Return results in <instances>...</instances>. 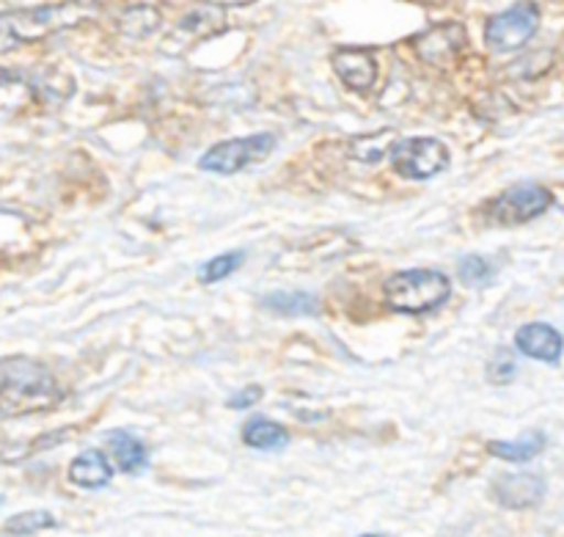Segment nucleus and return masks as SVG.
<instances>
[{"instance_id": "f257e3e1", "label": "nucleus", "mask_w": 564, "mask_h": 537, "mask_svg": "<svg viewBox=\"0 0 564 537\" xmlns=\"http://www.w3.org/2000/svg\"><path fill=\"white\" fill-rule=\"evenodd\" d=\"M64 400L58 378L33 358H0V419L50 411Z\"/></svg>"}, {"instance_id": "f03ea898", "label": "nucleus", "mask_w": 564, "mask_h": 537, "mask_svg": "<svg viewBox=\"0 0 564 537\" xmlns=\"http://www.w3.org/2000/svg\"><path fill=\"white\" fill-rule=\"evenodd\" d=\"M94 11L97 9L91 3H83V0H64V3L53 6L3 11L0 14V53H9V50L20 47V44L39 42V39L50 36V33L80 25Z\"/></svg>"}, {"instance_id": "7ed1b4c3", "label": "nucleus", "mask_w": 564, "mask_h": 537, "mask_svg": "<svg viewBox=\"0 0 564 537\" xmlns=\"http://www.w3.org/2000/svg\"><path fill=\"white\" fill-rule=\"evenodd\" d=\"M386 301L400 314H427L444 307L452 296V284L441 270H400L383 284Z\"/></svg>"}, {"instance_id": "20e7f679", "label": "nucleus", "mask_w": 564, "mask_h": 537, "mask_svg": "<svg viewBox=\"0 0 564 537\" xmlns=\"http://www.w3.org/2000/svg\"><path fill=\"white\" fill-rule=\"evenodd\" d=\"M389 160L405 180H430L449 165V149L438 138H402L391 143Z\"/></svg>"}, {"instance_id": "39448f33", "label": "nucleus", "mask_w": 564, "mask_h": 537, "mask_svg": "<svg viewBox=\"0 0 564 537\" xmlns=\"http://www.w3.org/2000/svg\"><path fill=\"white\" fill-rule=\"evenodd\" d=\"M273 149V132H257V136L248 138H229V141H220L215 143V147H209L207 152L202 154V160H198V165H202L204 171H215V174H235V171H242L246 165L264 160Z\"/></svg>"}, {"instance_id": "423d86ee", "label": "nucleus", "mask_w": 564, "mask_h": 537, "mask_svg": "<svg viewBox=\"0 0 564 537\" xmlns=\"http://www.w3.org/2000/svg\"><path fill=\"white\" fill-rule=\"evenodd\" d=\"M554 204L549 187L512 185L488 204V221L496 226H521L540 218Z\"/></svg>"}, {"instance_id": "0eeeda50", "label": "nucleus", "mask_w": 564, "mask_h": 537, "mask_svg": "<svg viewBox=\"0 0 564 537\" xmlns=\"http://www.w3.org/2000/svg\"><path fill=\"white\" fill-rule=\"evenodd\" d=\"M540 28V9L534 3H516L512 9L490 17L485 25V42L496 53H512L521 50Z\"/></svg>"}, {"instance_id": "6e6552de", "label": "nucleus", "mask_w": 564, "mask_h": 537, "mask_svg": "<svg viewBox=\"0 0 564 537\" xmlns=\"http://www.w3.org/2000/svg\"><path fill=\"white\" fill-rule=\"evenodd\" d=\"M494 496L507 511H532L545 500V480L534 472L501 474L494 483Z\"/></svg>"}, {"instance_id": "1a4fd4ad", "label": "nucleus", "mask_w": 564, "mask_h": 537, "mask_svg": "<svg viewBox=\"0 0 564 537\" xmlns=\"http://www.w3.org/2000/svg\"><path fill=\"white\" fill-rule=\"evenodd\" d=\"M330 66L341 77V83L347 88H352V92H369L375 86V80H378V64H375V55L369 50H336L334 58H330Z\"/></svg>"}, {"instance_id": "9d476101", "label": "nucleus", "mask_w": 564, "mask_h": 537, "mask_svg": "<svg viewBox=\"0 0 564 537\" xmlns=\"http://www.w3.org/2000/svg\"><path fill=\"white\" fill-rule=\"evenodd\" d=\"M463 44H466V33H463L460 25L430 28L422 36L413 39V47H416L419 58L435 66H444L446 61L455 58L463 50Z\"/></svg>"}, {"instance_id": "9b49d317", "label": "nucleus", "mask_w": 564, "mask_h": 537, "mask_svg": "<svg viewBox=\"0 0 564 537\" xmlns=\"http://www.w3.org/2000/svg\"><path fill=\"white\" fill-rule=\"evenodd\" d=\"M516 345L523 356L538 358V362L556 364L562 358L564 340L560 331L549 323H529L523 329H518Z\"/></svg>"}, {"instance_id": "f8f14e48", "label": "nucleus", "mask_w": 564, "mask_h": 537, "mask_svg": "<svg viewBox=\"0 0 564 537\" xmlns=\"http://www.w3.org/2000/svg\"><path fill=\"white\" fill-rule=\"evenodd\" d=\"M113 480V469L105 458L102 450H86L69 463V483L80 485V488L97 491Z\"/></svg>"}, {"instance_id": "ddd939ff", "label": "nucleus", "mask_w": 564, "mask_h": 537, "mask_svg": "<svg viewBox=\"0 0 564 537\" xmlns=\"http://www.w3.org/2000/svg\"><path fill=\"white\" fill-rule=\"evenodd\" d=\"M108 444L124 474H138L147 469L149 450L138 436L127 433V430H113V433H108Z\"/></svg>"}, {"instance_id": "4468645a", "label": "nucleus", "mask_w": 564, "mask_h": 537, "mask_svg": "<svg viewBox=\"0 0 564 537\" xmlns=\"http://www.w3.org/2000/svg\"><path fill=\"white\" fill-rule=\"evenodd\" d=\"M545 450V433L543 430H529L518 441H490L488 452L494 458L510 463H529Z\"/></svg>"}, {"instance_id": "2eb2a0df", "label": "nucleus", "mask_w": 564, "mask_h": 537, "mask_svg": "<svg viewBox=\"0 0 564 537\" xmlns=\"http://www.w3.org/2000/svg\"><path fill=\"white\" fill-rule=\"evenodd\" d=\"M242 441H246L248 447H253V450L273 452L290 444V433H286L279 422H273V419L251 417L242 425Z\"/></svg>"}, {"instance_id": "dca6fc26", "label": "nucleus", "mask_w": 564, "mask_h": 537, "mask_svg": "<svg viewBox=\"0 0 564 537\" xmlns=\"http://www.w3.org/2000/svg\"><path fill=\"white\" fill-rule=\"evenodd\" d=\"M262 307L268 312L284 314V318H314V314H319L323 303L312 292H270V296H264Z\"/></svg>"}, {"instance_id": "f3484780", "label": "nucleus", "mask_w": 564, "mask_h": 537, "mask_svg": "<svg viewBox=\"0 0 564 537\" xmlns=\"http://www.w3.org/2000/svg\"><path fill=\"white\" fill-rule=\"evenodd\" d=\"M160 22H163V17H160V11L154 9V6H132V9H127L124 14H121L119 28L127 36L141 39L158 31Z\"/></svg>"}, {"instance_id": "a211bd4d", "label": "nucleus", "mask_w": 564, "mask_h": 537, "mask_svg": "<svg viewBox=\"0 0 564 537\" xmlns=\"http://www.w3.org/2000/svg\"><path fill=\"white\" fill-rule=\"evenodd\" d=\"M220 25H224V14H220L218 6H215V9L213 6H202V9H193L191 14L180 22V28H176V31L198 39V36H209V33L218 31Z\"/></svg>"}, {"instance_id": "6ab92c4d", "label": "nucleus", "mask_w": 564, "mask_h": 537, "mask_svg": "<svg viewBox=\"0 0 564 537\" xmlns=\"http://www.w3.org/2000/svg\"><path fill=\"white\" fill-rule=\"evenodd\" d=\"M242 259H246V254L242 251L218 254V257H213L209 262H204L202 268H198V279H202L204 284H215V281L229 279L231 273H237V268L242 265Z\"/></svg>"}, {"instance_id": "aec40b11", "label": "nucleus", "mask_w": 564, "mask_h": 537, "mask_svg": "<svg viewBox=\"0 0 564 537\" xmlns=\"http://www.w3.org/2000/svg\"><path fill=\"white\" fill-rule=\"evenodd\" d=\"M55 524L58 522H55L47 511H28V513H20V516H11L9 522L3 524V529L14 537H28V535L42 533V529H53Z\"/></svg>"}, {"instance_id": "412c9836", "label": "nucleus", "mask_w": 564, "mask_h": 537, "mask_svg": "<svg viewBox=\"0 0 564 537\" xmlns=\"http://www.w3.org/2000/svg\"><path fill=\"white\" fill-rule=\"evenodd\" d=\"M460 281L468 287H485L494 281V265L479 254H468L460 259Z\"/></svg>"}, {"instance_id": "4be33fe9", "label": "nucleus", "mask_w": 564, "mask_h": 537, "mask_svg": "<svg viewBox=\"0 0 564 537\" xmlns=\"http://www.w3.org/2000/svg\"><path fill=\"white\" fill-rule=\"evenodd\" d=\"M386 136H391V132L383 130L372 138H356V141H352V158L361 160V163H378V160L391 149V141H383Z\"/></svg>"}, {"instance_id": "5701e85b", "label": "nucleus", "mask_w": 564, "mask_h": 537, "mask_svg": "<svg viewBox=\"0 0 564 537\" xmlns=\"http://www.w3.org/2000/svg\"><path fill=\"white\" fill-rule=\"evenodd\" d=\"M516 373H518V364H516V358H512V353H507V351L496 353L494 362L488 364L490 384H499V386L510 384V380L516 378Z\"/></svg>"}, {"instance_id": "b1692460", "label": "nucleus", "mask_w": 564, "mask_h": 537, "mask_svg": "<svg viewBox=\"0 0 564 537\" xmlns=\"http://www.w3.org/2000/svg\"><path fill=\"white\" fill-rule=\"evenodd\" d=\"M262 397H264L262 386H246V389H240L237 395H231L226 406H229L231 411H246V408L259 406V400H262Z\"/></svg>"}, {"instance_id": "393cba45", "label": "nucleus", "mask_w": 564, "mask_h": 537, "mask_svg": "<svg viewBox=\"0 0 564 537\" xmlns=\"http://www.w3.org/2000/svg\"><path fill=\"white\" fill-rule=\"evenodd\" d=\"M209 3L213 6H248V3H253V0H209Z\"/></svg>"}, {"instance_id": "a878e982", "label": "nucleus", "mask_w": 564, "mask_h": 537, "mask_svg": "<svg viewBox=\"0 0 564 537\" xmlns=\"http://www.w3.org/2000/svg\"><path fill=\"white\" fill-rule=\"evenodd\" d=\"M0 537H14L11 533H6V529H0Z\"/></svg>"}, {"instance_id": "bb28decb", "label": "nucleus", "mask_w": 564, "mask_h": 537, "mask_svg": "<svg viewBox=\"0 0 564 537\" xmlns=\"http://www.w3.org/2000/svg\"><path fill=\"white\" fill-rule=\"evenodd\" d=\"M361 537H383V535H361Z\"/></svg>"}, {"instance_id": "cd10ccee", "label": "nucleus", "mask_w": 564, "mask_h": 537, "mask_svg": "<svg viewBox=\"0 0 564 537\" xmlns=\"http://www.w3.org/2000/svg\"><path fill=\"white\" fill-rule=\"evenodd\" d=\"M0 505H3V496H0Z\"/></svg>"}]
</instances>
